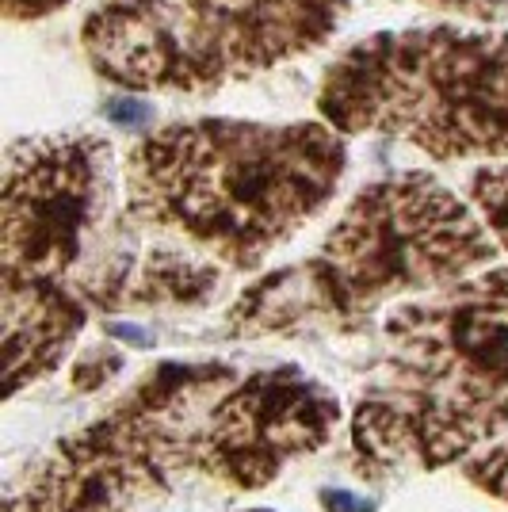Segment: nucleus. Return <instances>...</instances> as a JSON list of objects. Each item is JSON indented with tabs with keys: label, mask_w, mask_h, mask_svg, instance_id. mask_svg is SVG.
<instances>
[{
	"label": "nucleus",
	"mask_w": 508,
	"mask_h": 512,
	"mask_svg": "<svg viewBox=\"0 0 508 512\" xmlns=\"http://www.w3.org/2000/svg\"><path fill=\"white\" fill-rule=\"evenodd\" d=\"M123 172L104 134L20 138L4 153V348L8 394L50 375L92 310L127 302L138 222L115 203Z\"/></svg>",
	"instance_id": "nucleus-1"
},
{
	"label": "nucleus",
	"mask_w": 508,
	"mask_h": 512,
	"mask_svg": "<svg viewBox=\"0 0 508 512\" xmlns=\"http://www.w3.org/2000/svg\"><path fill=\"white\" fill-rule=\"evenodd\" d=\"M344 169V134L325 119H191L130 146L123 203L157 241L253 272L329 207Z\"/></svg>",
	"instance_id": "nucleus-2"
},
{
	"label": "nucleus",
	"mask_w": 508,
	"mask_h": 512,
	"mask_svg": "<svg viewBox=\"0 0 508 512\" xmlns=\"http://www.w3.org/2000/svg\"><path fill=\"white\" fill-rule=\"evenodd\" d=\"M386 352L352 409L363 474L440 470L508 440V268L386 314Z\"/></svg>",
	"instance_id": "nucleus-3"
},
{
	"label": "nucleus",
	"mask_w": 508,
	"mask_h": 512,
	"mask_svg": "<svg viewBox=\"0 0 508 512\" xmlns=\"http://www.w3.org/2000/svg\"><path fill=\"white\" fill-rule=\"evenodd\" d=\"M501 241L482 211L428 172L367 184L318 253L256 283L233 306L237 333L352 329L390 302L489 268Z\"/></svg>",
	"instance_id": "nucleus-4"
},
{
	"label": "nucleus",
	"mask_w": 508,
	"mask_h": 512,
	"mask_svg": "<svg viewBox=\"0 0 508 512\" xmlns=\"http://www.w3.org/2000/svg\"><path fill=\"white\" fill-rule=\"evenodd\" d=\"M318 111L340 134L398 138L436 161H508V31L371 35L325 69Z\"/></svg>",
	"instance_id": "nucleus-5"
},
{
	"label": "nucleus",
	"mask_w": 508,
	"mask_h": 512,
	"mask_svg": "<svg viewBox=\"0 0 508 512\" xmlns=\"http://www.w3.org/2000/svg\"><path fill=\"white\" fill-rule=\"evenodd\" d=\"M352 0H100L81 23L88 65L127 92L207 96L314 54Z\"/></svg>",
	"instance_id": "nucleus-6"
},
{
	"label": "nucleus",
	"mask_w": 508,
	"mask_h": 512,
	"mask_svg": "<svg viewBox=\"0 0 508 512\" xmlns=\"http://www.w3.org/2000/svg\"><path fill=\"white\" fill-rule=\"evenodd\" d=\"M233 383L226 363H165L104 417L58 448L8 497V512H127L172 474L195 467V440L218 394Z\"/></svg>",
	"instance_id": "nucleus-7"
},
{
	"label": "nucleus",
	"mask_w": 508,
	"mask_h": 512,
	"mask_svg": "<svg viewBox=\"0 0 508 512\" xmlns=\"http://www.w3.org/2000/svg\"><path fill=\"white\" fill-rule=\"evenodd\" d=\"M340 425V402L302 367H272L233 379L195 440V470L233 490H260L287 463L329 444Z\"/></svg>",
	"instance_id": "nucleus-8"
},
{
	"label": "nucleus",
	"mask_w": 508,
	"mask_h": 512,
	"mask_svg": "<svg viewBox=\"0 0 508 512\" xmlns=\"http://www.w3.org/2000/svg\"><path fill=\"white\" fill-rule=\"evenodd\" d=\"M466 195L482 211L486 226L501 241V249H508V165L478 169L466 184Z\"/></svg>",
	"instance_id": "nucleus-9"
},
{
	"label": "nucleus",
	"mask_w": 508,
	"mask_h": 512,
	"mask_svg": "<svg viewBox=\"0 0 508 512\" xmlns=\"http://www.w3.org/2000/svg\"><path fill=\"white\" fill-rule=\"evenodd\" d=\"M466 482H474L478 490L493 493V497H501L508 501V440L501 444H493V448L478 451V455H470L466 459Z\"/></svg>",
	"instance_id": "nucleus-10"
},
{
	"label": "nucleus",
	"mask_w": 508,
	"mask_h": 512,
	"mask_svg": "<svg viewBox=\"0 0 508 512\" xmlns=\"http://www.w3.org/2000/svg\"><path fill=\"white\" fill-rule=\"evenodd\" d=\"M432 8H444L455 16H470V20H505L508 0H421Z\"/></svg>",
	"instance_id": "nucleus-11"
},
{
	"label": "nucleus",
	"mask_w": 508,
	"mask_h": 512,
	"mask_svg": "<svg viewBox=\"0 0 508 512\" xmlns=\"http://www.w3.org/2000/svg\"><path fill=\"white\" fill-rule=\"evenodd\" d=\"M65 4H73V0H4V20L8 23L46 20V16H54Z\"/></svg>",
	"instance_id": "nucleus-12"
},
{
	"label": "nucleus",
	"mask_w": 508,
	"mask_h": 512,
	"mask_svg": "<svg viewBox=\"0 0 508 512\" xmlns=\"http://www.w3.org/2000/svg\"><path fill=\"white\" fill-rule=\"evenodd\" d=\"M249 512H268V509H249Z\"/></svg>",
	"instance_id": "nucleus-13"
}]
</instances>
